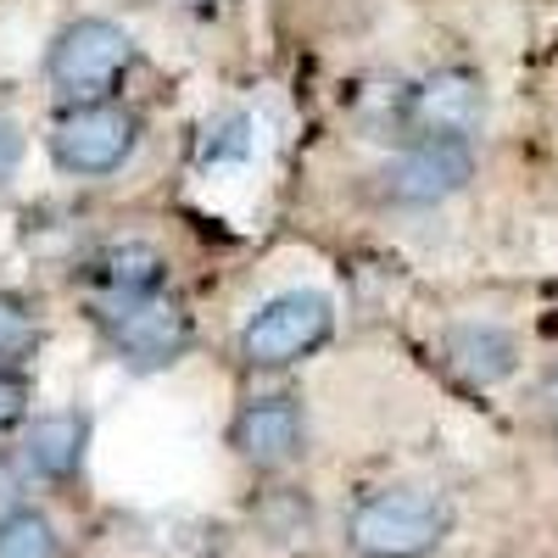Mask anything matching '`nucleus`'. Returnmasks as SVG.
<instances>
[{"instance_id":"f257e3e1","label":"nucleus","mask_w":558,"mask_h":558,"mask_svg":"<svg viewBox=\"0 0 558 558\" xmlns=\"http://www.w3.org/2000/svg\"><path fill=\"white\" fill-rule=\"evenodd\" d=\"M89 318H96L101 341L112 347L118 363H129L134 375H157L173 368L191 352V313L179 296L157 291H118V296H89Z\"/></svg>"},{"instance_id":"f03ea898","label":"nucleus","mask_w":558,"mask_h":558,"mask_svg":"<svg viewBox=\"0 0 558 558\" xmlns=\"http://www.w3.org/2000/svg\"><path fill=\"white\" fill-rule=\"evenodd\" d=\"M452 514L436 492L418 486H386L363 497L347 520V542L357 558H425L441 547Z\"/></svg>"},{"instance_id":"7ed1b4c3","label":"nucleus","mask_w":558,"mask_h":558,"mask_svg":"<svg viewBox=\"0 0 558 558\" xmlns=\"http://www.w3.org/2000/svg\"><path fill=\"white\" fill-rule=\"evenodd\" d=\"M129 68H134V39L112 17H73L45 51V78L68 107L112 101Z\"/></svg>"},{"instance_id":"20e7f679","label":"nucleus","mask_w":558,"mask_h":558,"mask_svg":"<svg viewBox=\"0 0 558 558\" xmlns=\"http://www.w3.org/2000/svg\"><path fill=\"white\" fill-rule=\"evenodd\" d=\"M336 330V302L324 291H286L263 302L241 330V363L246 368H291L313 357Z\"/></svg>"},{"instance_id":"39448f33","label":"nucleus","mask_w":558,"mask_h":558,"mask_svg":"<svg viewBox=\"0 0 558 558\" xmlns=\"http://www.w3.org/2000/svg\"><path fill=\"white\" fill-rule=\"evenodd\" d=\"M140 146V118L118 101H89L68 107L51 129V157L73 179H107L118 173Z\"/></svg>"},{"instance_id":"423d86ee","label":"nucleus","mask_w":558,"mask_h":558,"mask_svg":"<svg viewBox=\"0 0 558 558\" xmlns=\"http://www.w3.org/2000/svg\"><path fill=\"white\" fill-rule=\"evenodd\" d=\"M375 179L380 202L391 207H441L475 179V146L470 140H408Z\"/></svg>"},{"instance_id":"0eeeda50","label":"nucleus","mask_w":558,"mask_h":558,"mask_svg":"<svg viewBox=\"0 0 558 558\" xmlns=\"http://www.w3.org/2000/svg\"><path fill=\"white\" fill-rule=\"evenodd\" d=\"M481 118H486V89L463 68H441L402 96V123L413 129V140H470Z\"/></svg>"},{"instance_id":"6e6552de","label":"nucleus","mask_w":558,"mask_h":558,"mask_svg":"<svg viewBox=\"0 0 558 558\" xmlns=\"http://www.w3.org/2000/svg\"><path fill=\"white\" fill-rule=\"evenodd\" d=\"M229 447H235L252 470H286L307 452V418L296 397H257L235 413L229 425Z\"/></svg>"},{"instance_id":"1a4fd4ad","label":"nucleus","mask_w":558,"mask_h":558,"mask_svg":"<svg viewBox=\"0 0 558 558\" xmlns=\"http://www.w3.org/2000/svg\"><path fill=\"white\" fill-rule=\"evenodd\" d=\"M441 357L463 386L492 391L520 368V341H514V330H502L492 318H458L441 336Z\"/></svg>"},{"instance_id":"9d476101","label":"nucleus","mask_w":558,"mask_h":558,"mask_svg":"<svg viewBox=\"0 0 558 558\" xmlns=\"http://www.w3.org/2000/svg\"><path fill=\"white\" fill-rule=\"evenodd\" d=\"M84 447H89V413H39L34 425L23 430V470L39 475V481H68L78 463H84Z\"/></svg>"},{"instance_id":"9b49d317","label":"nucleus","mask_w":558,"mask_h":558,"mask_svg":"<svg viewBox=\"0 0 558 558\" xmlns=\"http://www.w3.org/2000/svg\"><path fill=\"white\" fill-rule=\"evenodd\" d=\"M162 274H168V263H162V252H157V246H146V241H118V246L96 252V257H89V268H84L89 296L157 291V286H162Z\"/></svg>"},{"instance_id":"f8f14e48","label":"nucleus","mask_w":558,"mask_h":558,"mask_svg":"<svg viewBox=\"0 0 558 558\" xmlns=\"http://www.w3.org/2000/svg\"><path fill=\"white\" fill-rule=\"evenodd\" d=\"M0 558H62L57 525L39 508H7L0 514Z\"/></svg>"},{"instance_id":"ddd939ff","label":"nucleus","mask_w":558,"mask_h":558,"mask_svg":"<svg viewBox=\"0 0 558 558\" xmlns=\"http://www.w3.org/2000/svg\"><path fill=\"white\" fill-rule=\"evenodd\" d=\"M28 347H34V313H28V302L12 296V291H0V363L23 357Z\"/></svg>"},{"instance_id":"4468645a","label":"nucleus","mask_w":558,"mask_h":558,"mask_svg":"<svg viewBox=\"0 0 558 558\" xmlns=\"http://www.w3.org/2000/svg\"><path fill=\"white\" fill-rule=\"evenodd\" d=\"M246 118L235 112V118H223L218 123V140H207V162H218V157H246V146H252V140H246Z\"/></svg>"},{"instance_id":"2eb2a0df","label":"nucleus","mask_w":558,"mask_h":558,"mask_svg":"<svg viewBox=\"0 0 558 558\" xmlns=\"http://www.w3.org/2000/svg\"><path fill=\"white\" fill-rule=\"evenodd\" d=\"M17 168H23V129L0 112V191L17 179Z\"/></svg>"},{"instance_id":"dca6fc26","label":"nucleus","mask_w":558,"mask_h":558,"mask_svg":"<svg viewBox=\"0 0 558 558\" xmlns=\"http://www.w3.org/2000/svg\"><path fill=\"white\" fill-rule=\"evenodd\" d=\"M23 408H28V391H23V380L0 375V425H12V418H23Z\"/></svg>"},{"instance_id":"f3484780","label":"nucleus","mask_w":558,"mask_h":558,"mask_svg":"<svg viewBox=\"0 0 558 558\" xmlns=\"http://www.w3.org/2000/svg\"><path fill=\"white\" fill-rule=\"evenodd\" d=\"M542 397H547V413L558 418V368H553V375H547V386H542Z\"/></svg>"}]
</instances>
